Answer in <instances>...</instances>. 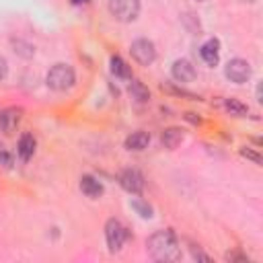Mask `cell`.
I'll list each match as a JSON object with an SVG mask.
<instances>
[{"label": "cell", "mask_w": 263, "mask_h": 263, "mask_svg": "<svg viewBox=\"0 0 263 263\" xmlns=\"http://www.w3.org/2000/svg\"><path fill=\"white\" fill-rule=\"evenodd\" d=\"M129 51H132L134 60H136V62H140L142 66L152 64V62H154V58H156L154 43H152V41H148V39H136V41L132 43Z\"/></svg>", "instance_id": "cell-4"}, {"label": "cell", "mask_w": 263, "mask_h": 263, "mask_svg": "<svg viewBox=\"0 0 263 263\" xmlns=\"http://www.w3.org/2000/svg\"><path fill=\"white\" fill-rule=\"evenodd\" d=\"M181 140H183V134H181V129H177V127H168V129H164V134H162V144H164L166 148H177V144H181Z\"/></svg>", "instance_id": "cell-14"}, {"label": "cell", "mask_w": 263, "mask_h": 263, "mask_svg": "<svg viewBox=\"0 0 263 263\" xmlns=\"http://www.w3.org/2000/svg\"><path fill=\"white\" fill-rule=\"evenodd\" d=\"M74 84V70L68 64H55L47 72V86L53 90H66Z\"/></svg>", "instance_id": "cell-2"}, {"label": "cell", "mask_w": 263, "mask_h": 263, "mask_svg": "<svg viewBox=\"0 0 263 263\" xmlns=\"http://www.w3.org/2000/svg\"><path fill=\"white\" fill-rule=\"evenodd\" d=\"M18 121H21V109L18 107H8L0 113V129L6 134H10L18 125Z\"/></svg>", "instance_id": "cell-9"}, {"label": "cell", "mask_w": 263, "mask_h": 263, "mask_svg": "<svg viewBox=\"0 0 263 263\" xmlns=\"http://www.w3.org/2000/svg\"><path fill=\"white\" fill-rule=\"evenodd\" d=\"M33 152H35V140H33V136L31 134L21 136V140H18V154H21V158L23 160H29L33 156Z\"/></svg>", "instance_id": "cell-13"}, {"label": "cell", "mask_w": 263, "mask_h": 263, "mask_svg": "<svg viewBox=\"0 0 263 263\" xmlns=\"http://www.w3.org/2000/svg\"><path fill=\"white\" fill-rule=\"evenodd\" d=\"M111 70H113V74L119 76V78H129V76H132L129 66H127L119 55H113V58H111Z\"/></svg>", "instance_id": "cell-15"}, {"label": "cell", "mask_w": 263, "mask_h": 263, "mask_svg": "<svg viewBox=\"0 0 263 263\" xmlns=\"http://www.w3.org/2000/svg\"><path fill=\"white\" fill-rule=\"evenodd\" d=\"M80 189H82V193H84L86 197H92V199L103 193V185H101L95 177H90V175H84V177L80 179Z\"/></svg>", "instance_id": "cell-11"}, {"label": "cell", "mask_w": 263, "mask_h": 263, "mask_svg": "<svg viewBox=\"0 0 263 263\" xmlns=\"http://www.w3.org/2000/svg\"><path fill=\"white\" fill-rule=\"evenodd\" d=\"M105 236H107L109 249H111V251H119L121 245H123V240H125V236H127V232H125V228H123V224H121L119 220L111 218V220H107V224H105Z\"/></svg>", "instance_id": "cell-6"}, {"label": "cell", "mask_w": 263, "mask_h": 263, "mask_svg": "<svg viewBox=\"0 0 263 263\" xmlns=\"http://www.w3.org/2000/svg\"><path fill=\"white\" fill-rule=\"evenodd\" d=\"M226 109L230 111V115H245V113H247V107H245L242 103L234 101V99H228V101H226Z\"/></svg>", "instance_id": "cell-17"}, {"label": "cell", "mask_w": 263, "mask_h": 263, "mask_svg": "<svg viewBox=\"0 0 263 263\" xmlns=\"http://www.w3.org/2000/svg\"><path fill=\"white\" fill-rule=\"evenodd\" d=\"M148 251L158 261H177L179 259V245L173 230H158L148 240Z\"/></svg>", "instance_id": "cell-1"}, {"label": "cell", "mask_w": 263, "mask_h": 263, "mask_svg": "<svg viewBox=\"0 0 263 263\" xmlns=\"http://www.w3.org/2000/svg\"><path fill=\"white\" fill-rule=\"evenodd\" d=\"M224 74H226L228 80H232V82H236V84H242V82H247L249 76H251V66H249L247 60L234 58V60H230V62L226 64Z\"/></svg>", "instance_id": "cell-5"}, {"label": "cell", "mask_w": 263, "mask_h": 263, "mask_svg": "<svg viewBox=\"0 0 263 263\" xmlns=\"http://www.w3.org/2000/svg\"><path fill=\"white\" fill-rule=\"evenodd\" d=\"M132 205L138 210V214H140V216H144V218H150V216H152L150 205H146L144 201H140V199H132Z\"/></svg>", "instance_id": "cell-18"}, {"label": "cell", "mask_w": 263, "mask_h": 263, "mask_svg": "<svg viewBox=\"0 0 263 263\" xmlns=\"http://www.w3.org/2000/svg\"><path fill=\"white\" fill-rule=\"evenodd\" d=\"M6 70H8V68H6V60L0 55V78H4V76H6Z\"/></svg>", "instance_id": "cell-21"}, {"label": "cell", "mask_w": 263, "mask_h": 263, "mask_svg": "<svg viewBox=\"0 0 263 263\" xmlns=\"http://www.w3.org/2000/svg\"><path fill=\"white\" fill-rule=\"evenodd\" d=\"M173 78L179 80V82H191L195 78V68L189 60H177L173 64Z\"/></svg>", "instance_id": "cell-8"}, {"label": "cell", "mask_w": 263, "mask_h": 263, "mask_svg": "<svg viewBox=\"0 0 263 263\" xmlns=\"http://www.w3.org/2000/svg\"><path fill=\"white\" fill-rule=\"evenodd\" d=\"M109 10L117 21L129 23L140 12V0H111L109 2Z\"/></svg>", "instance_id": "cell-3"}, {"label": "cell", "mask_w": 263, "mask_h": 263, "mask_svg": "<svg viewBox=\"0 0 263 263\" xmlns=\"http://www.w3.org/2000/svg\"><path fill=\"white\" fill-rule=\"evenodd\" d=\"M129 92H132L138 101H148V97H150L148 88H146L142 82H138V80H132V84H129Z\"/></svg>", "instance_id": "cell-16"}, {"label": "cell", "mask_w": 263, "mask_h": 263, "mask_svg": "<svg viewBox=\"0 0 263 263\" xmlns=\"http://www.w3.org/2000/svg\"><path fill=\"white\" fill-rule=\"evenodd\" d=\"M199 53H201V58H203L205 64L216 66V64H218V58H220V43H218L216 39H210V41H205V43L201 45Z\"/></svg>", "instance_id": "cell-10"}, {"label": "cell", "mask_w": 263, "mask_h": 263, "mask_svg": "<svg viewBox=\"0 0 263 263\" xmlns=\"http://www.w3.org/2000/svg\"><path fill=\"white\" fill-rule=\"evenodd\" d=\"M74 4H84V2H88V0H72Z\"/></svg>", "instance_id": "cell-22"}, {"label": "cell", "mask_w": 263, "mask_h": 263, "mask_svg": "<svg viewBox=\"0 0 263 263\" xmlns=\"http://www.w3.org/2000/svg\"><path fill=\"white\" fill-rule=\"evenodd\" d=\"M0 164L6 166V168L12 166V156H10L8 152H0Z\"/></svg>", "instance_id": "cell-19"}, {"label": "cell", "mask_w": 263, "mask_h": 263, "mask_svg": "<svg viewBox=\"0 0 263 263\" xmlns=\"http://www.w3.org/2000/svg\"><path fill=\"white\" fill-rule=\"evenodd\" d=\"M240 154H242V156H247V158H253V160H255L257 164L261 162V158H259V154H255V152H251V150H240Z\"/></svg>", "instance_id": "cell-20"}, {"label": "cell", "mask_w": 263, "mask_h": 263, "mask_svg": "<svg viewBox=\"0 0 263 263\" xmlns=\"http://www.w3.org/2000/svg\"><path fill=\"white\" fill-rule=\"evenodd\" d=\"M119 183H121V187H123L125 191H129V193H140L142 187H144L142 175H140L138 171H134V168H125V171L119 175Z\"/></svg>", "instance_id": "cell-7"}, {"label": "cell", "mask_w": 263, "mask_h": 263, "mask_svg": "<svg viewBox=\"0 0 263 263\" xmlns=\"http://www.w3.org/2000/svg\"><path fill=\"white\" fill-rule=\"evenodd\" d=\"M150 142V136L146 132H134L132 136H127L125 140V148L127 150H144Z\"/></svg>", "instance_id": "cell-12"}]
</instances>
